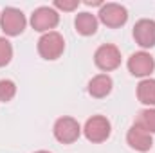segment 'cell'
<instances>
[{"mask_svg": "<svg viewBox=\"0 0 155 153\" xmlns=\"http://www.w3.org/2000/svg\"><path fill=\"white\" fill-rule=\"evenodd\" d=\"M110 132H112V126L105 115H92L90 119H87V122L83 126L85 137L94 144L105 142L110 137Z\"/></svg>", "mask_w": 155, "mask_h": 153, "instance_id": "obj_1", "label": "cell"}, {"mask_svg": "<svg viewBox=\"0 0 155 153\" xmlns=\"http://www.w3.org/2000/svg\"><path fill=\"white\" fill-rule=\"evenodd\" d=\"M65 50V40L60 33L51 31L41 34V38L38 40V54L43 60H58Z\"/></svg>", "mask_w": 155, "mask_h": 153, "instance_id": "obj_2", "label": "cell"}, {"mask_svg": "<svg viewBox=\"0 0 155 153\" xmlns=\"http://www.w3.org/2000/svg\"><path fill=\"white\" fill-rule=\"evenodd\" d=\"M52 132H54V137H56L58 142H61V144H72V142H76L78 139H79L83 128L79 126V122L74 117H60L54 122Z\"/></svg>", "mask_w": 155, "mask_h": 153, "instance_id": "obj_3", "label": "cell"}, {"mask_svg": "<svg viewBox=\"0 0 155 153\" xmlns=\"http://www.w3.org/2000/svg\"><path fill=\"white\" fill-rule=\"evenodd\" d=\"M27 25L25 15L16 7H5L0 15V27L7 36H18Z\"/></svg>", "mask_w": 155, "mask_h": 153, "instance_id": "obj_4", "label": "cell"}, {"mask_svg": "<svg viewBox=\"0 0 155 153\" xmlns=\"http://www.w3.org/2000/svg\"><path fill=\"white\" fill-rule=\"evenodd\" d=\"M97 20L101 24H105L107 27H112V29H117L121 25L126 24L128 20V11L124 5L121 4H116V2H108V4H103L99 13H97Z\"/></svg>", "mask_w": 155, "mask_h": 153, "instance_id": "obj_5", "label": "cell"}, {"mask_svg": "<svg viewBox=\"0 0 155 153\" xmlns=\"http://www.w3.org/2000/svg\"><path fill=\"white\" fill-rule=\"evenodd\" d=\"M60 24V15L54 7H49V5H41L38 9L33 11L31 15V25L35 31L38 33H51L56 25Z\"/></svg>", "mask_w": 155, "mask_h": 153, "instance_id": "obj_6", "label": "cell"}, {"mask_svg": "<svg viewBox=\"0 0 155 153\" xmlns=\"http://www.w3.org/2000/svg\"><path fill=\"white\" fill-rule=\"evenodd\" d=\"M94 63L103 72L116 70L121 65V50L112 43H105V45L97 47V50L94 52Z\"/></svg>", "mask_w": 155, "mask_h": 153, "instance_id": "obj_7", "label": "cell"}, {"mask_svg": "<svg viewBox=\"0 0 155 153\" xmlns=\"http://www.w3.org/2000/svg\"><path fill=\"white\" fill-rule=\"evenodd\" d=\"M128 70L132 76L137 77H146L150 76L155 70V60L153 56L146 50H139V52H134L130 58H128Z\"/></svg>", "mask_w": 155, "mask_h": 153, "instance_id": "obj_8", "label": "cell"}, {"mask_svg": "<svg viewBox=\"0 0 155 153\" xmlns=\"http://www.w3.org/2000/svg\"><path fill=\"white\" fill-rule=\"evenodd\" d=\"M134 40L143 49L155 47V20L143 18L134 25Z\"/></svg>", "mask_w": 155, "mask_h": 153, "instance_id": "obj_9", "label": "cell"}, {"mask_svg": "<svg viewBox=\"0 0 155 153\" xmlns=\"http://www.w3.org/2000/svg\"><path fill=\"white\" fill-rule=\"evenodd\" d=\"M126 142L130 144L132 150L144 153L153 146V137H152L148 132H144L143 128H139V126L134 124V126L128 130V133H126Z\"/></svg>", "mask_w": 155, "mask_h": 153, "instance_id": "obj_10", "label": "cell"}, {"mask_svg": "<svg viewBox=\"0 0 155 153\" xmlns=\"http://www.w3.org/2000/svg\"><path fill=\"white\" fill-rule=\"evenodd\" d=\"M114 81L108 74H97L88 81V94L96 99H103L112 92Z\"/></svg>", "mask_w": 155, "mask_h": 153, "instance_id": "obj_11", "label": "cell"}, {"mask_svg": "<svg viewBox=\"0 0 155 153\" xmlns=\"http://www.w3.org/2000/svg\"><path fill=\"white\" fill-rule=\"evenodd\" d=\"M97 25H99L97 16L92 15V13H87V11L79 13L76 16V20H74V27H76V31L81 36H92V34H96Z\"/></svg>", "mask_w": 155, "mask_h": 153, "instance_id": "obj_12", "label": "cell"}, {"mask_svg": "<svg viewBox=\"0 0 155 153\" xmlns=\"http://www.w3.org/2000/svg\"><path fill=\"white\" fill-rule=\"evenodd\" d=\"M137 99L150 108L155 106V79L146 77L137 85Z\"/></svg>", "mask_w": 155, "mask_h": 153, "instance_id": "obj_13", "label": "cell"}, {"mask_svg": "<svg viewBox=\"0 0 155 153\" xmlns=\"http://www.w3.org/2000/svg\"><path fill=\"white\" fill-rule=\"evenodd\" d=\"M135 126L143 128L150 135L155 133V108H144L135 117Z\"/></svg>", "mask_w": 155, "mask_h": 153, "instance_id": "obj_14", "label": "cell"}, {"mask_svg": "<svg viewBox=\"0 0 155 153\" xmlns=\"http://www.w3.org/2000/svg\"><path fill=\"white\" fill-rule=\"evenodd\" d=\"M16 96V85L11 79H0V103H9Z\"/></svg>", "mask_w": 155, "mask_h": 153, "instance_id": "obj_15", "label": "cell"}, {"mask_svg": "<svg viewBox=\"0 0 155 153\" xmlns=\"http://www.w3.org/2000/svg\"><path fill=\"white\" fill-rule=\"evenodd\" d=\"M13 60V45L7 38H0V67L9 65Z\"/></svg>", "mask_w": 155, "mask_h": 153, "instance_id": "obj_16", "label": "cell"}, {"mask_svg": "<svg viewBox=\"0 0 155 153\" xmlns=\"http://www.w3.org/2000/svg\"><path fill=\"white\" fill-rule=\"evenodd\" d=\"M79 5V0H56L54 2V7L56 9H61V11H74Z\"/></svg>", "mask_w": 155, "mask_h": 153, "instance_id": "obj_17", "label": "cell"}, {"mask_svg": "<svg viewBox=\"0 0 155 153\" xmlns=\"http://www.w3.org/2000/svg\"><path fill=\"white\" fill-rule=\"evenodd\" d=\"M35 153H51V151H45V150H40V151H35Z\"/></svg>", "mask_w": 155, "mask_h": 153, "instance_id": "obj_18", "label": "cell"}]
</instances>
